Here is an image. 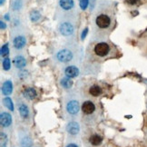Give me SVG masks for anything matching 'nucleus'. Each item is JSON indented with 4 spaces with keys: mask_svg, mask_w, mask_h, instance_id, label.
<instances>
[{
    "mask_svg": "<svg viewBox=\"0 0 147 147\" xmlns=\"http://www.w3.org/2000/svg\"><path fill=\"white\" fill-rule=\"evenodd\" d=\"M109 50H110V47L106 43H99L94 47V53L98 56L103 57V56H105L108 54Z\"/></svg>",
    "mask_w": 147,
    "mask_h": 147,
    "instance_id": "obj_1",
    "label": "nucleus"
},
{
    "mask_svg": "<svg viewBox=\"0 0 147 147\" xmlns=\"http://www.w3.org/2000/svg\"><path fill=\"white\" fill-rule=\"evenodd\" d=\"M56 57L60 62H63V63H66V62H69L73 58V54L70 50L67 49H63L60 50L59 52L56 55Z\"/></svg>",
    "mask_w": 147,
    "mask_h": 147,
    "instance_id": "obj_2",
    "label": "nucleus"
},
{
    "mask_svg": "<svg viewBox=\"0 0 147 147\" xmlns=\"http://www.w3.org/2000/svg\"><path fill=\"white\" fill-rule=\"evenodd\" d=\"M110 23H111V19L109 16L106 15H100L96 18V25L100 28L108 27Z\"/></svg>",
    "mask_w": 147,
    "mask_h": 147,
    "instance_id": "obj_3",
    "label": "nucleus"
},
{
    "mask_svg": "<svg viewBox=\"0 0 147 147\" xmlns=\"http://www.w3.org/2000/svg\"><path fill=\"white\" fill-rule=\"evenodd\" d=\"M59 30H60V33L62 34L63 36H70L74 33V26L70 24V23H63L61 24L60 26H59Z\"/></svg>",
    "mask_w": 147,
    "mask_h": 147,
    "instance_id": "obj_4",
    "label": "nucleus"
},
{
    "mask_svg": "<svg viewBox=\"0 0 147 147\" xmlns=\"http://www.w3.org/2000/svg\"><path fill=\"white\" fill-rule=\"evenodd\" d=\"M66 110L70 115H76L79 111V104L76 100L70 101L66 105Z\"/></svg>",
    "mask_w": 147,
    "mask_h": 147,
    "instance_id": "obj_5",
    "label": "nucleus"
},
{
    "mask_svg": "<svg viewBox=\"0 0 147 147\" xmlns=\"http://www.w3.org/2000/svg\"><path fill=\"white\" fill-rule=\"evenodd\" d=\"M0 123L3 127H8L12 123V117L8 113H2L0 115Z\"/></svg>",
    "mask_w": 147,
    "mask_h": 147,
    "instance_id": "obj_6",
    "label": "nucleus"
},
{
    "mask_svg": "<svg viewBox=\"0 0 147 147\" xmlns=\"http://www.w3.org/2000/svg\"><path fill=\"white\" fill-rule=\"evenodd\" d=\"M82 110L84 112V114L86 115H91L94 112L95 110V106L92 103V102L87 101V102H84L82 105Z\"/></svg>",
    "mask_w": 147,
    "mask_h": 147,
    "instance_id": "obj_7",
    "label": "nucleus"
},
{
    "mask_svg": "<svg viewBox=\"0 0 147 147\" xmlns=\"http://www.w3.org/2000/svg\"><path fill=\"white\" fill-rule=\"evenodd\" d=\"M66 130L70 134L76 135L79 133V131H80V126H79V124L76 122H71L67 124Z\"/></svg>",
    "mask_w": 147,
    "mask_h": 147,
    "instance_id": "obj_8",
    "label": "nucleus"
},
{
    "mask_svg": "<svg viewBox=\"0 0 147 147\" xmlns=\"http://www.w3.org/2000/svg\"><path fill=\"white\" fill-rule=\"evenodd\" d=\"M13 91V84L11 81H5L3 84L2 86V92L5 95H9Z\"/></svg>",
    "mask_w": 147,
    "mask_h": 147,
    "instance_id": "obj_9",
    "label": "nucleus"
},
{
    "mask_svg": "<svg viewBox=\"0 0 147 147\" xmlns=\"http://www.w3.org/2000/svg\"><path fill=\"white\" fill-rule=\"evenodd\" d=\"M26 38L24 36H16L15 39H14V47L16 48H18V49H20L22 47H25V45H26Z\"/></svg>",
    "mask_w": 147,
    "mask_h": 147,
    "instance_id": "obj_10",
    "label": "nucleus"
},
{
    "mask_svg": "<svg viewBox=\"0 0 147 147\" xmlns=\"http://www.w3.org/2000/svg\"><path fill=\"white\" fill-rule=\"evenodd\" d=\"M23 94L26 99L33 100L34 98H36L37 94H36V91L34 88H26L24 90Z\"/></svg>",
    "mask_w": 147,
    "mask_h": 147,
    "instance_id": "obj_11",
    "label": "nucleus"
},
{
    "mask_svg": "<svg viewBox=\"0 0 147 147\" xmlns=\"http://www.w3.org/2000/svg\"><path fill=\"white\" fill-rule=\"evenodd\" d=\"M14 65H16V67H18V68H23V67H25L26 65V61L23 56L18 55V56H16L15 57Z\"/></svg>",
    "mask_w": 147,
    "mask_h": 147,
    "instance_id": "obj_12",
    "label": "nucleus"
},
{
    "mask_svg": "<svg viewBox=\"0 0 147 147\" xmlns=\"http://www.w3.org/2000/svg\"><path fill=\"white\" fill-rule=\"evenodd\" d=\"M78 73L79 71L76 66H68L65 69V75L67 76V77H70V78L77 76Z\"/></svg>",
    "mask_w": 147,
    "mask_h": 147,
    "instance_id": "obj_13",
    "label": "nucleus"
},
{
    "mask_svg": "<svg viewBox=\"0 0 147 147\" xmlns=\"http://www.w3.org/2000/svg\"><path fill=\"white\" fill-rule=\"evenodd\" d=\"M89 142L92 145L94 146H97L99 144H101V143L103 142V138H102L100 135L98 134H93L89 139Z\"/></svg>",
    "mask_w": 147,
    "mask_h": 147,
    "instance_id": "obj_14",
    "label": "nucleus"
},
{
    "mask_svg": "<svg viewBox=\"0 0 147 147\" xmlns=\"http://www.w3.org/2000/svg\"><path fill=\"white\" fill-rule=\"evenodd\" d=\"M60 5L65 10H70L74 7V1L73 0H60Z\"/></svg>",
    "mask_w": 147,
    "mask_h": 147,
    "instance_id": "obj_15",
    "label": "nucleus"
},
{
    "mask_svg": "<svg viewBox=\"0 0 147 147\" xmlns=\"http://www.w3.org/2000/svg\"><path fill=\"white\" fill-rule=\"evenodd\" d=\"M89 93L91 95H93V96H99L102 94V88L98 86H93L90 87Z\"/></svg>",
    "mask_w": 147,
    "mask_h": 147,
    "instance_id": "obj_16",
    "label": "nucleus"
},
{
    "mask_svg": "<svg viewBox=\"0 0 147 147\" xmlns=\"http://www.w3.org/2000/svg\"><path fill=\"white\" fill-rule=\"evenodd\" d=\"M61 86L65 89H69L73 86V81L70 79V77H65L62 79Z\"/></svg>",
    "mask_w": 147,
    "mask_h": 147,
    "instance_id": "obj_17",
    "label": "nucleus"
},
{
    "mask_svg": "<svg viewBox=\"0 0 147 147\" xmlns=\"http://www.w3.org/2000/svg\"><path fill=\"white\" fill-rule=\"evenodd\" d=\"M19 114L23 118H26L29 115V111H28V108L26 105H21L19 106Z\"/></svg>",
    "mask_w": 147,
    "mask_h": 147,
    "instance_id": "obj_18",
    "label": "nucleus"
},
{
    "mask_svg": "<svg viewBox=\"0 0 147 147\" xmlns=\"http://www.w3.org/2000/svg\"><path fill=\"white\" fill-rule=\"evenodd\" d=\"M40 18H41V14L39 13L38 11H36V10H33L32 12L30 13V19L33 22L38 21L39 19H40Z\"/></svg>",
    "mask_w": 147,
    "mask_h": 147,
    "instance_id": "obj_19",
    "label": "nucleus"
},
{
    "mask_svg": "<svg viewBox=\"0 0 147 147\" xmlns=\"http://www.w3.org/2000/svg\"><path fill=\"white\" fill-rule=\"evenodd\" d=\"M4 105L7 106L10 111H14V105H13L12 99H10L9 97H5L4 99Z\"/></svg>",
    "mask_w": 147,
    "mask_h": 147,
    "instance_id": "obj_20",
    "label": "nucleus"
},
{
    "mask_svg": "<svg viewBox=\"0 0 147 147\" xmlns=\"http://www.w3.org/2000/svg\"><path fill=\"white\" fill-rule=\"evenodd\" d=\"M33 144L32 140L29 137H25L21 141V146L22 147H31Z\"/></svg>",
    "mask_w": 147,
    "mask_h": 147,
    "instance_id": "obj_21",
    "label": "nucleus"
},
{
    "mask_svg": "<svg viewBox=\"0 0 147 147\" xmlns=\"http://www.w3.org/2000/svg\"><path fill=\"white\" fill-rule=\"evenodd\" d=\"M7 134L1 133V147H7Z\"/></svg>",
    "mask_w": 147,
    "mask_h": 147,
    "instance_id": "obj_22",
    "label": "nucleus"
},
{
    "mask_svg": "<svg viewBox=\"0 0 147 147\" xmlns=\"http://www.w3.org/2000/svg\"><path fill=\"white\" fill-rule=\"evenodd\" d=\"M9 53V49H8V46L7 45H5L4 47H2L1 48V55L2 56H7Z\"/></svg>",
    "mask_w": 147,
    "mask_h": 147,
    "instance_id": "obj_23",
    "label": "nucleus"
},
{
    "mask_svg": "<svg viewBox=\"0 0 147 147\" xmlns=\"http://www.w3.org/2000/svg\"><path fill=\"white\" fill-rule=\"evenodd\" d=\"M3 67L5 70H9L10 68V59L9 58H5L3 62Z\"/></svg>",
    "mask_w": 147,
    "mask_h": 147,
    "instance_id": "obj_24",
    "label": "nucleus"
},
{
    "mask_svg": "<svg viewBox=\"0 0 147 147\" xmlns=\"http://www.w3.org/2000/svg\"><path fill=\"white\" fill-rule=\"evenodd\" d=\"M88 1L89 0H80V7L82 9H86L87 7Z\"/></svg>",
    "mask_w": 147,
    "mask_h": 147,
    "instance_id": "obj_25",
    "label": "nucleus"
},
{
    "mask_svg": "<svg viewBox=\"0 0 147 147\" xmlns=\"http://www.w3.org/2000/svg\"><path fill=\"white\" fill-rule=\"evenodd\" d=\"M20 7H21V3H20V1H18V0H16V1H15V4H14V8H15V10L19 9Z\"/></svg>",
    "mask_w": 147,
    "mask_h": 147,
    "instance_id": "obj_26",
    "label": "nucleus"
},
{
    "mask_svg": "<svg viewBox=\"0 0 147 147\" xmlns=\"http://www.w3.org/2000/svg\"><path fill=\"white\" fill-rule=\"evenodd\" d=\"M125 1L130 5H135V4H137L139 0H125Z\"/></svg>",
    "mask_w": 147,
    "mask_h": 147,
    "instance_id": "obj_27",
    "label": "nucleus"
},
{
    "mask_svg": "<svg viewBox=\"0 0 147 147\" xmlns=\"http://www.w3.org/2000/svg\"><path fill=\"white\" fill-rule=\"evenodd\" d=\"M87 32H88V29H87V28H86V29H84V31H83V33H82V39H83V40H84V37H86V34H87Z\"/></svg>",
    "mask_w": 147,
    "mask_h": 147,
    "instance_id": "obj_28",
    "label": "nucleus"
},
{
    "mask_svg": "<svg viewBox=\"0 0 147 147\" xmlns=\"http://www.w3.org/2000/svg\"><path fill=\"white\" fill-rule=\"evenodd\" d=\"M0 25H1V29H4V28H5V24H4L3 21L0 22Z\"/></svg>",
    "mask_w": 147,
    "mask_h": 147,
    "instance_id": "obj_29",
    "label": "nucleus"
},
{
    "mask_svg": "<svg viewBox=\"0 0 147 147\" xmlns=\"http://www.w3.org/2000/svg\"><path fill=\"white\" fill-rule=\"evenodd\" d=\"M66 147H78L76 144H68Z\"/></svg>",
    "mask_w": 147,
    "mask_h": 147,
    "instance_id": "obj_30",
    "label": "nucleus"
},
{
    "mask_svg": "<svg viewBox=\"0 0 147 147\" xmlns=\"http://www.w3.org/2000/svg\"><path fill=\"white\" fill-rule=\"evenodd\" d=\"M5 19H7V20H9V16H8V15H5Z\"/></svg>",
    "mask_w": 147,
    "mask_h": 147,
    "instance_id": "obj_31",
    "label": "nucleus"
},
{
    "mask_svg": "<svg viewBox=\"0 0 147 147\" xmlns=\"http://www.w3.org/2000/svg\"><path fill=\"white\" fill-rule=\"evenodd\" d=\"M4 2H5V0H1V1H0V3H1V5H3V4H4Z\"/></svg>",
    "mask_w": 147,
    "mask_h": 147,
    "instance_id": "obj_32",
    "label": "nucleus"
}]
</instances>
